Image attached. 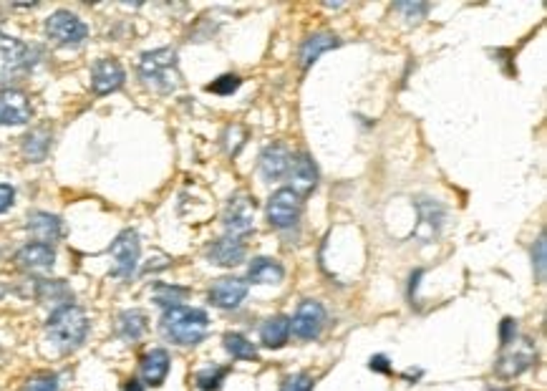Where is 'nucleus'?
<instances>
[{
    "instance_id": "obj_1",
    "label": "nucleus",
    "mask_w": 547,
    "mask_h": 391,
    "mask_svg": "<svg viewBox=\"0 0 547 391\" xmlns=\"http://www.w3.org/2000/svg\"><path fill=\"white\" fill-rule=\"evenodd\" d=\"M159 329L169 341L180 343V346H197L207 336L209 318L200 308L174 306V308H164Z\"/></svg>"
},
{
    "instance_id": "obj_2",
    "label": "nucleus",
    "mask_w": 547,
    "mask_h": 391,
    "mask_svg": "<svg viewBox=\"0 0 547 391\" xmlns=\"http://www.w3.org/2000/svg\"><path fill=\"white\" fill-rule=\"evenodd\" d=\"M89 333V318L78 306H63L55 308L51 313L49 323H46V336L61 354H71L76 351Z\"/></svg>"
},
{
    "instance_id": "obj_3",
    "label": "nucleus",
    "mask_w": 547,
    "mask_h": 391,
    "mask_svg": "<svg viewBox=\"0 0 547 391\" xmlns=\"http://www.w3.org/2000/svg\"><path fill=\"white\" fill-rule=\"evenodd\" d=\"M139 78L149 89L159 94H172L180 86V66H177V51L157 49L139 58Z\"/></svg>"
},
{
    "instance_id": "obj_4",
    "label": "nucleus",
    "mask_w": 547,
    "mask_h": 391,
    "mask_svg": "<svg viewBox=\"0 0 547 391\" xmlns=\"http://www.w3.org/2000/svg\"><path fill=\"white\" fill-rule=\"evenodd\" d=\"M46 33L58 46H81L89 38V28L78 15L69 13V10H55L46 21Z\"/></svg>"
},
{
    "instance_id": "obj_5",
    "label": "nucleus",
    "mask_w": 547,
    "mask_h": 391,
    "mask_svg": "<svg viewBox=\"0 0 547 391\" xmlns=\"http://www.w3.org/2000/svg\"><path fill=\"white\" fill-rule=\"evenodd\" d=\"M252 223H255V197L235 195L227 202L225 212H222V225L227 230V238H243L252 230Z\"/></svg>"
},
{
    "instance_id": "obj_6",
    "label": "nucleus",
    "mask_w": 547,
    "mask_h": 391,
    "mask_svg": "<svg viewBox=\"0 0 547 391\" xmlns=\"http://www.w3.org/2000/svg\"><path fill=\"white\" fill-rule=\"evenodd\" d=\"M300 207H303L300 197L295 195L290 187H283V189H277L275 195L268 200L265 215H268L270 227H275V230H288V227H293V225L298 223Z\"/></svg>"
},
{
    "instance_id": "obj_7",
    "label": "nucleus",
    "mask_w": 547,
    "mask_h": 391,
    "mask_svg": "<svg viewBox=\"0 0 547 391\" xmlns=\"http://www.w3.org/2000/svg\"><path fill=\"white\" fill-rule=\"evenodd\" d=\"M109 255L114 260V275L116 278H132L134 270L139 266V255H141V245H139V235L134 230H124L109 247Z\"/></svg>"
},
{
    "instance_id": "obj_8",
    "label": "nucleus",
    "mask_w": 547,
    "mask_h": 391,
    "mask_svg": "<svg viewBox=\"0 0 547 391\" xmlns=\"http://www.w3.org/2000/svg\"><path fill=\"white\" fill-rule=\"evenodd\" d=\"M28 66H31V51L26 43L0 33V86L10 84Z\"/></svg>"
},
{
    "instance_id": "obj_9",
    "label": "nucleus",
    "mask_w": 547,
    "mask_h": 391,
    "mask_svg": "<svg viewBox=\"0 0 547 391\" xmlns=\"http://www.w3.org/2000/svg\"><path fill=\"white\" fill-rule=\"evenodd\" d=\"M323 326H326V308L318 301H303L290 321V331L303 341L318 338Z\"/></svg>"
},
{
    "instance_id": "obj_10",
    "label": "nucleus",
    "mask_w": 547,
    "mask_h": 391,
    "mask_svg": "<svg viewBox=\"0 0 547 391\" xmlns=\"http://www.w3.org/2000/svg\"><path fill=\"white\" fill-rule=\"evenodd\" d=\"M126 81L124 66L114 58H101V61L94 63L91 69V89L98 96H106V94H114L116 89H121Z\"/></svg>"
},
{
    "instance_id": "obj_11",
    "label": "nucleus",
    "mask_w": 547,
    "mask_h": 391,
    "mask_svg": "<svg viewBox=\"0 0 547 391\" xmlns=\"http://www.w3.org/2000/svg\"><path fill=\"white\" fill-rule=\"evenodd\" d=\"M31 101L23 91L6 89L0 91V124L3 126H21L31 121Z\"/></svg>"
},
{
    "instance_id": "obj_12",
    "label": "nucleus",
    "mask_w": 547,
    "mask_h": 391,
    "mask_svg": "<svg viewBox=\"0 0 547 391\" xmlns=\"http://www.w3.org/2000/svg\"><path fill=\"white\" fill-rule=\"evenodd\" d=\"M315 184H318V167L311 159V154L300 152L290 164V189L303 200L315 189Z\"/></svg>"
},
{
    "instance_id": "obj_13",
    "label": "nucleus",
    "mask_w": 547,
    "mask_h": 391,
    "mask_svg": "<svg viewBox=\"0 0 547 391\" xmlns=\"http://www.w3.org/2000/svg\"><path fill=\"white\" fill-rule=\"evenodd\" d=\"M535 361V349L530 341H522L520 346H514L512 351H507L505 356L499 358L494 366V374L499 379H514L520 376L522 371H527Z\"/></svg>"
},
{
    "instance_id": "obj_14",
    "label": "nucleus",
    "mask_w": 547,
    "mask_h": 391,
    "mask_svg": "<svg viewBox=\"0 0 547 391\" xmlns=\"http://www.w3.org/2000/svg\"><path fill=\"white\" fill-rule=\"evenodd\" d=\"M290 164H293V154L283 144H270V147H265L263 154H260V175L268 182H275L288 175Z\"/></svg>"
},
{
    "instance_id": "obj_15",
    "label": "nucleus",
    "mask_w": 547,
    "mask_h": 391,
    "mask_svg": "<svg viewBox=\"0 0 547 391\" xmlns=\"http://www.w3.org/2000/svg\"><path fill=\"white\" fill-rule=\"evenodd\" d=\"M248 295V283L243 278H222L209 288V301L217 308H237Z\"/></svg>"
},
{
    "instance_id": "obj_16",
    "label": "nucleus",
    "mask_w": 547,
    "mask_h": 391,
    "mask_svg": "<svg viewBox=\"0 0 547 391\" xmlns=\"http://www.w3.org/2000/svg\"><path fill=\"white\" fill-rule=\"evenodd\" d=\"M28 232L33 235L35 243H43V245H51L55 240H61L63 235V225L61 220L51 212H33V215L28 217Z\"/></svg>"
},
{
    "instance_id": "obj_17",
    "label": "nucleus",
    "mask_w": 547,
    "mask_h": 391,
    "mask_svg": "<svg viewBox=\"0 0 547 391\" xmlns=\"http://www.w3.org/2000/svg\"><path fill=\"white\" fill-rule=\"evenodd\" d=\"M15 263L21 268H26V270H49L55 263V250L51 245L31 243L15 252Z\"/></svg>"
},
{
    "instance_id": "obj_18",
    "label": "nucleus",
    "mask_w": 547,
    "mask_h": 391,
    "mask_svg": "<svg viewBox=\"0 0 547 391\" xmlns=\"http://www.w3.org/2000/svg\"><path fill=\"white\" fill-rule=\"evenodd\" d=\"M207 258L222 268H235L245 260V245L237 238H220L207 247Z\"/></svg>"
},
{
    "instance_id": "obj_19",
    "label": "nucleus",
    "mask_w": 547,
    "mask_h": 391,
    "mask_svg": "<svg viewBox=\"0 0 547 391\" xmlns=\"http://www.w3.org/2000/svg\"><path fill=\"white\" fill-rule=\"evenodd\" d=\"M169 374V354L164 349H152L141 358V376L149 386H162Z\"/></svg>"
},
{
    "instance_id": "obj_20",
    "label": "nucleus",
    "mask_w": 547,
    "mask_h": 391,
    "mask_svg": "<svg viewBox=\"0 0 547 391\" xmlns=\"http://www.w3.org/2000/svg\"><path fill=\"white\" fill-rule=\"evenodd\" d=\"M285 278L283 266L272 258H255L248 268V280L257 286H275Z\"/></svg>"
},
{
    "instance_id": "obj_21",
    "label": "nucleus",
    "mask_w": 547,
    "mask_h": 391,
    "mask_svg": "<svg viewBox=\"0 0 547 391\" xmlns=\"http://www.w3.org/2000/svg\"><path fill=\"white\" fill-rule=\"evenodd\" d=\"M290 338V318L288 315H272L260 329V341L268 349H280Z\"/></svg>"
},
{
    "instance_id": "obj_22",
    "label": "nucleus",
    "mask_w": 547,
    "mask_h": 391,
    "mask_svg": "<svg viewBox=\"0 0 547 391\" xmlns=\"http://www.w3.org/2000/svg\"><path fill=\"white\" fill-rule=\"evenodd\" d=\"M338 46H340V41L333 33H313L311 38L303 43V49H300V63H303V69L313 66L326 51L338 49Z\"/></svg>"
},
{
    "instance_id": "obj_23",
    "label": "nucleus",
    "mask_w": 547,
    "mask_h": 391,
    "mask_svg": "<svg viewBox=\"0 0 547 391\" xmlns=\"http://www.w3.org/2000/svg\"><path fill=\"white\" fill-rule=\"evenodd\" d=\"M35 290H38V301L49 303V306L53 303L55 308L71 306V301H73V293L63 280H38Z\"/></svg>"
},
{
    "instance_id": "obj_24",
    "label": "nucleus",
    "mask_w": 547,
    "mask_h": 391,
    "mask_svg": "<svg viewBox=\"0 0 547 391\" xmlns=\"http://www.w3.org/2000/svg\"><path fill=\"white\" fill-rule=\"evenodd\" d=\"M116 331L126 341H139L146 333V315L141 311H124L119 315Z\"/></svg>"
},
{
    "instance_id": "obj_25",
    "label": "nucleus",
    "mask_w": 547,
    "mask_h": 391,
    "mask_svg": "<svg viewBox=\"0 0 547 391\" xmlns=\"http://www.w3.org/2000/svg\"><path fill=\"white\" fill-rule=\"evenodd\" d=\"M51 147V132L46 129H33L23 137V154L31 162H43Z\"/></svg>"
},
{
    "instance_id": "obj_26",
    "label": "nucleus",
    "mask_w": 547,
    "mask_h": 391,
    "mask_svg": "<svg viewBox=\"0 0 547 391\" xmlns=\"http://www.w3.org/2000/svg\"><path fill=\"white\" fill-rule=\"evenodd\" d=\"M419 212H422V227H426V232H424L422 238L431 240L439 232V227H442V217H444L442 207L437 202H431V200H422L419 202Z\"/></svg>"
},
{
    "instance_id": "obj_27",
    "label": "nucleus",
    "mask_w": 547,
    "mask_h": 391,
    "mask_svg": "<svg viewBox=\"0 0 547 391\" xmlns=\"http://www.w3.org/2000/svg\"><path fill=\"white\" fill-rule=\"evenodd\" d=\"M225 351L232 358H245V361H255L257 349L245 338L243 333H227L225 336Z\"/></svg>"
},
{
    "instance_id": "obj_28",
    "label": "nucleus",
    "mask_w": 547,
    "mask_h": 391,
    "mask_svg": "<svg viewBox=\"0 0 547 391\" xmlns=\"http://www.w3.org/2000/svg\"><path fill=\"white\" fill-rule=\"evenodd\" d=\"M187 288H180V286H166V283H159V286H154V303L162 308H174V306H182V301L187 298Z\"/></svg>"
},
{
    "instance_id": "obj_29",
    "label": "nucleus",
    "mask_w": 547,
    "mask_h": 391,
    "mask_svg": "<svg viewBox=\"0 0 547 391\" xmlns=\"http://www.w3.org/2000/svg\"><path fill=\"white\" fill-rule=\"evenodd\" d=\"M227 371L225 366H212V369H205L197 374V386H200L202 391H217L222 386V381H225V376H227Z\"/></svg>"
},
{
    "instance_id": "obj_30",
    "label": "nucleus",
    "mask_w": 547,
    "mask_h": 391,
    "mask_svg": "<svg viewBox=\"0 0 547 391\" xmlns=\"http://www.w3.org/2000/svg\"><path fill=\"white\" fill-rule=\"evenodd\" d=\"M58 389H61V384H58L55 374H38V376L28 379L21 391H58Z\"/></svg>"
},
{
    "instance_id": "obj_31",
    "label": "nucleus",
    "mask_w": 547,
    "mask_h": 391,
    "mask_svg": "<svg viewBox=\"0 0 547 391\" xmlns=\"http://www.w3.org/2000/svg\"><path fill=\"white\" fill-rule=\"evenodd\" d=\"M240 76H235V73H225V76H220L217 81H212V84L207 86V91H212V94H220V96H229V94H235L237 89H240Z\"/></svg>"
},
{
    "instance_id": "obj_32",
    "label": "nucleus",
    "mask_w": 547,
    "mask_h": 391,
    "mask_svg": "<svg viewBox=\"0 0 547 391\" xmlns=\"http://www.w3.org/2000/svg\"><path fill=\"white\" fill-rule=\"evenodd\" d=\"M532 266L535 272H537V280L542 283L545 280V235H540L532 247Z\"/></svg>"
},
{
    "instance_id": "obj_33",
    "label": "nucleus",
    "mask_w": 547,
    "mask_h": 391,
    "mask_svg": "<svg viewBox=\"0 0 547 391\" xmlns=\"http://www.w3.org/2000/svg\"><path fill=\"white\" fill-rule=\"evenodd\" d=\"M396 10L406 13V21H409V23H419L424 15H426L429 6H424V3H399V6H396Z\"/></svg>"
},
{
    "instance_id": "obj_34",
    "label": "nucleus",
    "mask_w": 547,
    "mask_h": 391,
    "mask_svg": "<svg viewBox=\"0 0 547 391\" xmlns=\"http://www.w3.org/2000/svg\"><path fill=\"white\" fill-rule=\"evenodd\" d=\"M280 391H313V379L308 374H295L285 381Z\"/></svg>"
},
{
    "instance_id": "obj_35",
    "label": "nucleus",
    "mask_w": 547,
    "mask_h": 391,
    "mask_svg": "<svg viewBox=\"0 0 547 391\" xmlns=\"http://www.w3.org/2000/svg\"><path fill=\"white\" fill-rule=\"evenodd\" d=\"M514 338H517V323H514L512 318H505V321H502V329H499V341H502L505 349H510L514 343Z\"/></svg>"
},
{
    "instance_id": "obj_36",
    "label": "nucleus",
    "mask_w": 547,
    "mask_h": 391,
    "mask_svg": "<svg viewBox=\"0 0 547 391\" xmlns=\"http://www.w3.org/2000/svg\"><path fill=\"white\" fill-rule=\"evenodd\" d=\"M13 200H15V189L10 184H0V215L13 207Z\"/></svg>"
},
{
    "instance_id": "obj_37",
    "label": "nucleus",
    "mask_w": 547,
    "mask_h": 391,
    "mask_svg": "<svg viewBox=\"0 0 547 391\" xmlns=\"http://www.w3.org/2000/svg\"><path fill=\"white\" fill-rule=\"evenodd\" d=\"M368 366H371V371H381V374H388V371H391V366H388V358H386V356H374Z\"/></svg>"
},
{
    "instance_id": "obj_38",
    "label": "nucleus",
    "mask_w": 547,
    "mask_h": 391,
    "mask_svg": "<svg viewBox=\"0 0 547 391\" xmlns=\"http://www.w3.org/2000/svg\"><path fill=\"white\" fill-rule=\"evenodd\" d=\"M126 391H144V386H141V381L132 379V381H126Z\"/></svg>"
}]
</instances>
